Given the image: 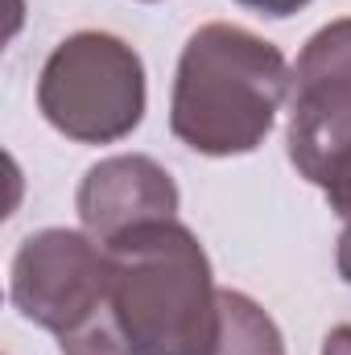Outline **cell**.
<instances>
[{"label":"cell","instance_id":"8992f818","mask_svg":"<svg viewBox=\"0 0 351 355\" xmlns=\"http://www.w3.org/2000/svg\"><path fill=\"white\" fill-rule=\"evenodd\" d=\"M83 232L95 244H112L116 236L178 215V186L153 157L120 153L91 166L75 194Z\"/></svg>","mask_w":351,"mask_h":355},{"label":"cell","instance_id":"6da1fadb","mask_svg":"<svg viewBox=\"0 0 351 355\" xmlns=\"http://www.w3.org/2000/svg\"><path fill=\"white\" fill-rule=\"evenodd\" d=\"M285 95V54L240 25L211 21L182 46L170 128L203 157L252 153L268 137Z\"/></svg>","mask_w":351,"mask_h":355},{"label":"cell","instance_id":"30bf717a","mask_svg":"<svg viewBox=\"0 0 351 355\" xmlns=\"http://www.w3.org/2000/svg\"><path fill=\"white\" fill-rule=\"evenodd\" d=\"M339 272L351 285V219L343 223V236H339Z\"/></svg>","mask_w":351,"mask_h":355},{"label":"cell","instance_id":"52a82bcc","mask_svg":"<svg viewBox=\"0 0 351 355\" xmlns=\"http://www.w3.org/2000/svg\"><path fill=\"white\" fill-rule=\"evenodd\" d=\"M215 355H285L277 322L236 289H219V343Z\"/></svg>","mask_w":351,"mask_h":355},{"label":"cell","instance_id":"ba28073f","mask_svg":"<svg viewBox=\"0 0 351 355\" xmlns=\"http://www.w3.org/2000/svg\"><path fill=\"white\" fill-rule=\"evenodd\" d=\"M236 4H244V8H252V12H264V17H289V12H298L302 4H310V0H236Z\"/></svg>","mask_w":351,"mask_h":355},{"label":"cell","instance_id":"277c9868","mask_svg":"<svg viewBox=\"0 0 351 355\" xmlns=\"http://www.w3.org/2000/svg\"><path fill=\"white\" fill-rule=\"evenodd\" d=\"M37 107L62 137L112 145L145 116V67L137 50L112 33H71L42 67Z\"/></svg>","mask_w":351,"mask_h":355},{"label":"cell","instance_id":"7a4b0ae2","mask_svg":"<svg viewBox=\"0 0 351 355\" xmlns=\"http://www.w3.org/2000/svg\"><path fill=\"white\" fill-rule=\"evenodd\" d=\"M112 302L132 355H215L219 289L211 261L178 219L141 223L112 244Z\"/></svg>","mask_w":351,"mask_h":355},{"label":"cell","instance_id":"3957f363","mask_svg":"<svg viewBox=\"0 0 351 355\" xmlns=\"http://www.w3.org/2000/svg\"><path fill=\"white\" fill-rule=\"evenodd\" d=\"M12 306L62 355H132L112 302V257L87 232L46 227L12 257Z\"/></svg>","mask_w":351,"mask_h":355},{"label":"cell","instance_id":"9c48e42d","mask_svg":"<svg viewBox=\"0 0 351 355\" xmlns=\"http://www.w3.org/2000/svg\"><path fill=\"white\" fill-rule=\"evenodd\" d=\"M323 355H351V327H335L323 339Z\"/></svg>","mask_w":351,"mask_h":355},{"label":"cell","instance_id":"5b68a950","mask_svg":"<svg viewBox=\"0 0 351 355\" xmlns=\"http://www.w3.org/2000/svg\"><path fill=\"white\" fill-rule=\"evenodd\" d=\"M289 162L306 182L351 149V17L323 25L289 71Z\"/></svg>","mask_w":351,"mask_h":355}]
</instances>
